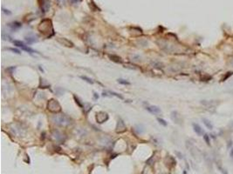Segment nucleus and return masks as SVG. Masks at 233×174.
Wrapping results in <instances>:
<instances>
[{
	"label": "nucleus",
	"instance_id": "1",
	"mask_svg": "<svg viewBox=\"0 0 233 174\" xmlns=\"http://www.w3.org/2000/svg\"><path fill=\"white\" fill-rule=\"evenodd\" d=\"M52 121L60 127H66L72 124V119L64 113H55V115L52 117Z\"/></svg>",
	"mask_w": 233,
	"mask_h": 174
},
{
	"label": "nucleus",
	"instance_id": "2",
	"mask_svg": "<svg viewBox=\"0 0 233 174\" xmlns=\"http://www.w3.org/2000/svg\"><path fill=\"white\" fill-rule=\"evenodd\" d=\"M47 110L53 113H59L61 110L60 104L54 99H50L47 103Z\"/></svg>",
	"mask_w": 233,
	"mask_h": 174
},
{
	"label": "nucleus",
	"instance_id": "3",
	"mask_svg": "<svg viewBox=\"0 0 233 174\" xmlns=\"http://www.w3.org/2000/svg\"><path fill=\"white\" fill-rule=\"evenodd\" d=\"M108 114L105 112H98L95 114V120L98 124H103L108 120Z\"/></svg>",
	"mask_w": 233,
	"mask_h": 174
},
{
	"label": "nucleus",
	"instance_id": "4",
	"mask_svg": "<svg viewBox=\"0 0 233 174\" xmlns=\"http://www.w3.org/2000/svg\"><path fill=\"white\" fill-rule=\"evenodd\" d=\"M52 138L56 141V142L60 143V144L64 143L65 140H66V137H65V135L62 134L60 131H58V130H54L53 132H52Z\"/></svg>",
	"mask_w": 233,
	"mask_h": 174
},
{
	"label": "nucleus",
	"instance_id": "5",
	"mask_svg": "<svg viewBox=\"0 0 233 174\" xmlns=\"http://www.w3.org/2000/svg\"><path fill=\"white\" fill-rule=\"evenodd\" d=\"M158 44L160 46V48H161L163 51H165L167 52H172L174 51V46L172 44H169V43H168L167 41H163V40L158 41Z\"/></svg>",
	"mask_w": 233,
	"mask_h": 174
},
{
	"label": "nucleus",
	"instance_id": "6",
	"mask_svg": "<svg viewBox=\"0 0 233 174\" xmlns=\"http://www.w3.org/2000/svg\"><path fill=\"white\" fill-rule=\"evenodd\" d=\"M170 118H171V119H172V121L174 123H175V124H183V118H182L180 113L178 112H176V110H173V112H171Z\"/></svg>",
	"mask_w": 233,
	"mask_h": 174
},
{
	"label": "nucleus",
	"instance_id": "7",
	"mask_svg": "<svg viewBox=\"0 0 233 174\" xmlns=\"http://www.w3.org/2000/svg\"><path fill=\"white\" fill-rule=\"evenodd\" d=\"M46 20H44V21H42L41 23H40V25L39 27H38V29L41 32L43 33H46V32H48L49 30H52V23H51V21H49V23L47 24H46Z\"/></svg>",
	"mask_w": 233,
	"mask_h": 174
},
{
	"label": "nucleus",
	"instance_id": "8",
	"mask_svg": "<svg viewBox=\"0 0 233 174\" xmlns=\"http://www.w3.org/2000/svg\"><path fill=\"white\" fill-rule=\"evenodd\" d=\"M126 129H127L126 124L123 120H122L121 118H118L117 124H116V128H115L116 132H118V133H122V132H125Z\"/></svg>",
	"mask_w": 233,
	"mask_h": 174
},
{
	"label": "nucleus",
	"instance_id": "9",
	"mask_svg": "<svg viewBox=\"0 0 233 174\" xmlns=\"http://www.w3.org/2000/svg\"><path fill=\"white\" fill-rule=\"evenodd\" d=\"M201 104L203 106L208 108H214L219 104V102L216 101V100H202Z\"/></svg>",
	"mask_w": 233,
	"mask_h": 174
},
{
	"label": "nucleus",
	"instance_id": "10",
	"mask_svg": "<svg viewBox=\"0 0 233 174\" xmlns=\"http://www.w3.org/2000/svg\"><path fill=\"white\" fill-rule=\"evenodd\" d=\"M146 110H148V112H150L151 114H154V115H156V114H160L161 112V110L158 106H155V105H148L146 106Z\"/></svg>",
	"mask_w": 233,
	"mask_h": 174
},
{
	"label": "nucleus",
	"instance_id": "11",
	"mask_svg": "<svg viewBox=\"0 0 233 174\" xmlns=\"http://www.w3.org/2000/svg\"><path fill=\"white\" fill-rule=\"evenodd\" d=\"M57 41H58L59 43H60V44H62V45L64 46H66V47H73V43L72 41L68 40L67 38H57Z\"/></svg>",
	"mask_w": 233,
	"mask_h": 174
},
{
	"label": "nucleus",
	"instance_id": "12",
	"mask_svg": "<svg viewBox=\"0 0 233 174\" xmlns=\"http://www.w3.org/2000/svg\"><path fill=\"white\" fill-rule=\"evenodd\" d=\"M100 142H101V144L102 145H104L105 147H107V148H108V147H111L112 146V139L110 138H108V137H103V138H101V140H100Z\"/></svg>",
	"mask_w": 233,
	"mask_h": 174
},
{
	"label": "nucleus",
	"instance_id": "13",
	"mask_svg": "<svg viewBox=\"0 0 233 174\" xmlns=\"http://www.w3.org/2000/svg\"><path fill=\"white\" fill-rule=\"evenodd\" d=\"M192 126H193V130H194V132L197 133L198 136H203V135L204 134V132H203V129H202V127L201 126L199 125L198 124H196V123H193V124H192Z\"/></svg>",
	"mask_w": 233,
	"mask_h": 174
},
{
	"label": "nucleus",
	"instance_id": "14",
	"mask_svg": "<svg viewBox=\"0 0 233 174\" xmlns=\"http://www.w3.org/2000/svg\"><path fill=\"white\" fill-rule=\"evenodd\" d=\"M24 38H25V41L28 43V44H33V43H36L37 41H38L36 37L32 34H29L28 36H25Z\"/></svg>",
	"mask_w": 233,
	"mask_h": 174
},
{
	"label": "nucleus",
	"instance_id": "15",
	"mask_svg": "<svg viewBox=\"0 0 233 174\" xmlns=\"http://www.w3.org/2000/svg\"><path fill=\"white\" fill-rule=\"evenodd\" d=\"M202 121H203L204 125L209 129V130H212V129H213V124H211V122H210L209 119H207V118H202Z\"/></svg>",
	"mask_w": 233,
	"mask_h": 174
},
{
	"label": "nucleus",
	"instance_id": "16",
	"mask_svg": "<svg viewBox=\"0 0 233 174\" xmlns=\"http://www.w3.org/2000/svg\"><path fill=\"white\" fill-rule=\"evenodd\" d=\"M42 9H43V11H44V12H47L49 11V9H50V2H49V0H45V1L43 2Z\"/></svg>",
	"mask_w": 233,
	"mask_h": 174
},
{
	"label": "nucleus",
	"instance_id": "17",
	"mask_svg": "<svg viewBox=\"0 0 233 174\" xmlns=\"http://www.w3.org/2000/svg\"><path fill=\"white\" fill-rule=\"evenodd\" d=\"M151 66L156 69H161L164 67V65L161 62H158V61H153V62H151Z\"/></svg>",
	"mask_w": 233,
	"mask_h": 174
},
{
	"label": "nucleus",
	"instance_id": "18",
	"mask_svg": "<svg viewBox=\"0 0 233 174\" xmlns=\"http://www.w3.org/2000/svg\"><path fill=\"white\" fill-rule=\"evenodd\" d=\"M8 25H9V27L11 28L12 30H16V29H18V28L22 27V24L20 23H18V22H13V23L9 24Z\"/></svg>",
	"mask_w": 233,
	"mask_h": 174
},
{
	"label": "nucleus",
	"instance_id": "19",
	"mask_svg": "<svg viewBox=\"0 0 233 174\" xmlns=\"http://www.w3.org/2000/svg\"><path fill=\"white\" fill-rule=\"evenodd\" d=\"M109 58L111 59L112 61L116 63H121V59H120V57L115 56V55H109Z\"/></svg>",
	"mask_w": 233,
	"mask_h": 174
},
{
	"label": "nucleus",
	"instance_id": "20",
	"mask_svg": "<svg viewBox=\"0 0 233 174\" xmlns=\"http://www.w3.org/2000/svg\"><path fill=\"white\" fill-rule=\"evenodd\" d=\"M13 44H15L16 46L20 47L21 49H23L24 46H26L23 42H21V41H18V40H14V41H13Z\"/></svg>",
	"mask_w": 233,
	"mask_h": 174
},
{
	"label": "nucleus",
	"instance_id": "21",
	"mask_svg": "<svg viewBox=\"0 0 233 174\" xmlns=\"http://www.w3.org/2000/svg\"><path fill=\"white\" fill-rule=\"evenodd\" d=\"M134 130H135L136 132H138V134H142V132H143V131H144L142 124H137V125H135V127H134Z\"/></svg>",
	"mask_w": 233,
	"mask_h": 174
},
{
	"label": "nucleus",
	"instance_id": "22",
	"mask_svg": "<svg viewBox=\"0 0 233 174\" xmlns=\"http://www.w3.org/2000/svg\"><path fill=\"white\" fill-rule=\"evenodd\" d=\"M203 139H204V141H205L206 144H207L208 145H210V136H209V135L204 133L203 134Z\"/></svg>",
	"mask_w": 233,
	"mask_h": 174
},
{
	"label": "nucleus",
	"instance_id": "23",
	"mask_svg": "<svg viewBox=\"0 0 233 174\" xmlns=\"http://www.w3.org/2000/svg\"><path fill=\"white\" fill-rule=\"evenodd\" d=\"M157 121H158L159 124H161V125H163V126H167V124H168V123L166 122V120L162 119V118H157Z\"/></svg>",
	"mask_w": 233,
	"mask_h": 174
},
{
	"label": "nucleus",
	"instance_id": "24",
	"mask_svg": "<svg viewBox=\"0 0 233 174\" xmlns=\"http://www.w3.org/2000/svg\"><path fill=\"white\" fill-rule=\"evenodd\" d=\"M80 78H82L83 80H85L86 82H87V83H88V84H93V79L89 78V77H86V76H81V77H80Z\"/></svg>",
	"mask_w": 233,
	"mask_h": 174
},
{
	"label": "nucleus",
	"instance_id": "25",
	"mask_svg": "<svg viewBox=\"0 0 233 174\" xmlns=\"http://www.w3.org/2000/svg\"><path fill=\"white\" fill-rule=\"evenodd\" d=\"M107 92L110 94V96H114V97H117V98H119V99H123V97H122L121 95H120V94H118V93H116V92H114V91H107Z\"/></svg>",
	"mask_w": 233,
	"mask_h": 174
},
{
	"label": "nucleus",
	"instance_id": "26",
	"mask_svg": "<svg viewBox=\"0 0 233 174\" xmlns=\"http://www.w3.org/2000/svg\"><path fill=\"white\" fill-rule=\"evenodd\" d=\"M118 83L121 84V85H130V83H129V82H128V81H127V80H125V79H122V78L118 79Z\"/></svg>",
	"mask_w": 233,
	"mask_h": 174
},
{
	"label": "nucleus",
	"instance_id": "27",
	"mask_svg": "<svg viewBox=\"0 0 233 174\" xmlns=\"http://www.w3.org/2000/svg\"><path fill=\"white\" fill-rule=\"evenodd\" d=\"M231 75H233V72H231V71H229V72H227V74H226V75H224V77L222 78V81H225V80H227V79H228L229 77H230Z\"/></svg>",
	"mask_w": 233,
	"mask_h": 174
},
{
	"label": "nucleus",
	"instance_id": "28",
	"mask_svg": "<svg viewBox=\"0 0 233 174\" xmlns=\"http://www.w3.org/2000/svg\"><path fill=\"white\" fill-rule=\"evenodd\" d=\"M6 50H8V51H11V52H12L13 53H17V54H20V51H18V50H17V49H13V48H7Z\"/></svg>",
	"mask_w": 233,
	"mask_h": 174
},
{
	"label": "nucleus",
	"instance_id": "29",
	"mask_svg": "<svg viewBox=\"0 0 233 174\" xmlns=\"http://www.w3.org/2000/svg\"><path fill=\"white\" fill-rule=\"evenodd\" d=\"M80 1H81V0H69V2H70L71 4H73V5H76V4H79Z\"/></svg>",
	"mask_w": 233,
	"mask_h": 174
},
{
	"label": "nucleus",
	"instance_id": "30",
	"mask_svg": "<svg viewBox=\"0 0 233 174\" xmlns=\"http://www.w3.org/2000/svg\"><path fill=\"white\" fill-rule=\"evenodd\" d=\"M57 2H58L60 5H64V4L66 3V0H57Z\"/></svg>",
	"mask_w": 233,
	"mask_h": 174
},
{
	"label": "nucleus",
	"instance_id": "31",
	"mask_svg": "<svg viewBox=\"0 0 233 174\" xmlns=\"http://www.w3.org/2000/svg\"><path fill=\"white\" fill-rule=\"evenodd\" d=\"M232 144H233V143H232V141H231V140L229 141V142H228V145H227V147H228V148H230V147H232Z\"/></svg>",
	"mask_w": 233,
	"mask_h": 174
},
{
	"label": "nucleus",
	"instance_id": "32",
	"mask_svg": "<svg viewBox=\"0 0 233 174\" xmlns=\"http://www.w3.org/2000/svg\"><path fill=\"white\" fill-rule=\"evenodd\" d=\"M230 157L233 159V147H231L230 148Z\"/></svg>",
	"mask_w": 233,
	"mask_h": 174
},
{
	"label": "nucleus",
	"instance_id": "33",
	"mask_svg": "<svg viewBox=\"0 0 233 174\" xmlns=\"http://www.w3.org/2000/svg\"><path fill=\"white\" fill-rule=\"evenodd\" d=\"M220 169H221V171H222V173H223V174H228V171H226V170L222 169V168H220Z\"/></svg>",
	"mask_w": 233,
	"mask_h": 174
},
{
	"label": "nucleus",
	"instance_id": "34",
	"mask_svg": "<svg viewBox=\"0 0 233 174\" xmlns=\"http://www.w3.org/2000/svg\"><path fill=\"white\" fill-rule=\"evenodd\" d=\"M3 11H4V12H5L6 14H8V15H10V14H11V12L8 11V10H5V9H4Z\"/></svg>",
	"mask_w": 233,
	"mask_h": 174
},
{
	"label": "nucleus",
	"instance_id": "35",
	"mask_svg": "<svg viewBox=\"0 0 233 174\" xmlns=\"http://www.w3.org/2000/svg\"><path fill=\"white\" fill-rule=\"evenodd\" d=\"M94 98H95V99H97V98H99V96H97V95H96V93H94Z\"/></svg>",
	"mask_w": 233,
	"mask_h": 174
},
{
	"label": "nucleus",
	"instance_id": "36",
	"mask_svg": "<svg viewBox=\"0 0 233 174\" xmlns=\"http://www.w3.org/2000/svg\"><path fill=\"white\" fill-rule=\"evenodd\" d=\"M231 64H232V65H233V60H232V62H231Z\"/></svg>",
	"mask_w": 233,
	"mask_h": 174
}]
</instances>
